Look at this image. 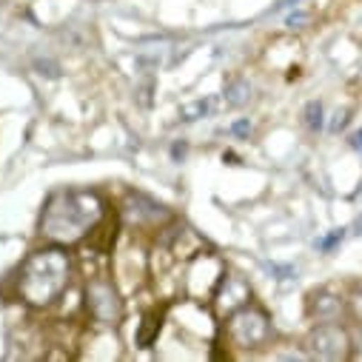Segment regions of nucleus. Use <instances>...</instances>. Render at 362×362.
Segmentation results:
<instances>
[{
  "instance_id": "3",
  "label": "nucleus",
  "mask_w": 362,
  "mask_h": 362,
  "mask_svg": "<svg viewBox=\"0 0 362 362\" xmlns=\"http://www.w3.org/2000/svg\"><path fill=\"white\" fill-rule=\"evenodd\" d=\"M226 337L240 351H257V348L268 345V339H271V317L262 308L248 303L228 317Z\"/></svg>"
},
{
  "instance_id": "14",
  "label": "nucleus",
  "mask_w": 362,
  "mask_h": 362,
  "mask_svg": "<svg viewBox=\"0 0 362 362\" xmlns=\"http://www.w3.org/2000/svg\"><path fill=\"white\" fill-rule=\"evenodd\" d=\"M348 314L362 325V291H356V294L348 300Z\"/></svg>"
},
{
  "instance_id": "13",
  "label": "nucleus",
  "mask_w": 362,
  "mask_h": 362,
  "mask_svg": "<svg viewBox=\"0 0 362 362\" xmlns=\"http://www.w3.org/2000/svg\"><path fill=\"white\" fill-rule=\"evenodd\" d=\"M342 237H345V231H342V228H337V231H331L328 237H322V240L317 243V248H320V251H331L334 245H339V243H342Z\"/></svg>"
},
{
  "instance_id": "8",
  "label": "nucleus",
  "mask_w": 362,
  "mask_h": 362,
  "mask_svg": "<svg viewBox=\"0 0 362 362\" xmlns=\"http://www.w3.org/2000/svg\"><path fill=\"white\" fill-rule=\"evenodd\" d=\"M345 308H348V300H342L339 294H331V291H314L308 297V314L317 322H334V320H339V314Z\"/></svg>"
},
{
  "instance_id": "15",
  "label": "nucleus",
  "mask_w": 362,
  "mask_h": 362,
  "mask_svg": "<svg viewBox=\"0 0 362 362\" xmlns=\"http://www.w3.org/2000/svg\"><path fill=\"white\" fill-rule=\"evenodd\" d=\"M308 21V15L305 12H294V15H288V21H286V26H291V29H303V23Z\"/></svg>"
},
{
  "instance_id": "16",
  "label": "nucleus",
  "mask_w": 362,
  "mask_h": 362,
  "mask_svg": "<svg viewBox=\"0 0 362 362\" xmlns=\"http://www.w3.org/2000/svg\"><path fill=\"white\" fill-rule=\"evenodd\" d=\"M345 123H348V112H342V115L337 112V120H334V126H331V132H339V129H342Z\"/></svg>"
},
{
  "instance_id": "11",
  "label": "nucleus",
  "mask_w": 362,
  "mask_h": 362,
  "mask_svg": "<svg viewBox=\"0 0 362 362\" xmlns=\"http://www.w3.org/2000/svg\"><path fill=\"white\" fill-rule=\"evenodd\" d=\"M248 98H251V86L245 80H237L226 88V103L228 106H243V103H248Z\"/></svg>"
},
{
  "instance_id": "2",
  "label": "nucleus",
  "mask_w": 362,
  "mask_h": 362,
  "mask_svg": "<svg viewBox=\"0 0 362 362\" xmlns=\"http://www.w3.org/2000/svg\"><path fill=\"white\" fill-rule=\"evenodd\" d=\"M69 277H71L69 254L57 245L40 248L21 265L18 294L23 297V303L46 308L63 297V291L69 288Z\"/></svg>"
},
{
  "instance_id": "5",
  "label": "nucleus",
  "mask_w": 362,
  "mask_h": 362,
  "mask_svg": "<svg viewBox=\"0 0 362 362\" xmlns=\"http://www.w3.org/2000/svg\"><path fill=\"white\" fill-rule=\"evenodd\" d=\"M354 348L351 334L334 320V322H320L308 334V351L317 359H348Z\"/></svg>"
},
{
  "instance_id": "6",
  "label": "nucleus",
  "mask_w": 362,
  "mask_h": 362,
  "mask_svg": "<svg viewBox=\"0 0 362 362\" xmlns=\"http://www.w3.org/2000/svg\"><path fill=\"white\" fill-rule=\"evenodd\" d=\"M251 303V288L248 283H243L240 277H228L223 274L217 280V291H214V308L220 317H231L234 311H240L243 305Z\"/></svg>"
},
{
  "instance_id": "1",
  "label": "nucleus",
  "mask_w": 362,
  "mask_h": 362,
  "mask_svg": "<svg viewBox=\"0 0 362 362\" xmlns=\"http://www.w3.org/2000/svg\"><path fill=\"white\" fill-rule=\"evenodd\" d=\"M106 214V203L95 192H60L40 217V234L57 245H69L92 234Z\"/></svg>"
},
{
  "instance_id": "10",
  "label": "nucleus",
  "mask_w": 362,
  "mask_h": 362,
  "mask_svg": "<svg viewBox=\"0 0 362 362\" xmlns=\"http://www.w3.org/2000/svg\"><path fill=\"white\" fill-rule=\"evenodd\" d=\"M211 109H214V100H194V103H189V106H183V109H180V120L194 123V120L206 117Z\"/></svg>"
},
{
  "instance_id": "9",
  "label": "nucleus",
  "mask_w": 362,
  "mask_h": 362,
  "mask_svg": "<svg viewBox=\"0 0 362 362\" xmlns=\"http://www.w3.org/2000/svg\"><path fill=\"white\" fill-rule=\"evenodd\" d=\"M160 325H163V314L160 311H148L143 317L140 328H137V337H134L137 348H151L154 339H157V334H160Z\"/></svg>"
},
{
  "instance_id": "12",
  "label": "nucleus",
  "mask_w": 362,
  "mask_h": 362,
  "mask_svg": "<svg viewBox=\"0 0 362 362\" xmlns=\"http://www.w3.org/2000/svg\"><path fill=\"white\" fill-rule=\"evenodd\" d=\"M305 126H308L311 132H320V129L325 126V120H322V103L311 100V103L305 106Z\"/></svg>"
},
{
  "instance_id": "7",
  "label": "nucleus",
  "mask_w": 362,
  "mask_h": 362,
  "mask_svg": "<svg viewBox=\"0 0 362 362\" xmlns=\"http://www.w3.org/2000/svg\"><path fill=\"white\" fill-rule=\"evenodd\" d=\"M126 214L132 217L134 226H160V223L171 220V214H168L160 203H154V200H148V197H143V194L129 197V209H126Z\"/></svg>"
},
{
  "instance_id": "18",
  "label": "nucleus",
  "mask_w": 362,
  "mask_h": 362,
  "mask_svg": "<svg viewBox=\"0 0 362 362\" xmlns=\"http://www.w3.org/2000/svg\"><path fill=\"white\" fill-rule=\"evenodd\" d=\"M351 146H354V148H356V151H362V129H359V132H354V134H351Z\"/></svg>"
},
{
  "instance_id": "19",
  "label": "nucleus",
  "mask_w": 362,
  "mask_h": 362,
  "mask_svg": "<svg viewBox=\"0 0 362 362\" xmlns=\"http://www.w3.org/2000/svg\"><path fill=\"white\" fill-rule=\"evenodd\" d=\"M354 345H356V348H359V354H362V328L356 331V339H354Z\"/></svg>"
},
{
  "instance_id": "4",
  "label": "nucleus",
  "mask_w": 362,
  "mask_h": 362,
  "mask_svg": "<svg viewBox=\"0 0 362 362\" xmlns=\"http://www.w3.org/2000/svg\"><path fill=\"white\" fill-rule=\"evenodd\" d=\"M86 311L98 325H117L123 320V300L112 280L92 277L86 283Z\"/></svg>"
},
{
  "instance_id": "17",
  "label": "nucleus",
  "mask_w": 362,
  "mask_h": 362,
  "mask_svg": "<svg viewBox=\"0 0 362 362\" xmlns=\"http://www.w3.org/2000/svg\"><path fill=\"white\" fill-rule=\"evenodd\" d=\"M234 132H237V134H248V132H251V123H248V120H240V123H234Z\"/></svg>"
},
{
  "instance_id": "20",
  "label": "nucleus",
  "mask_w": 362,
  "mask_h": 362,
  "mask_svg": "<svg viewBox=\"0 0 362 362\" xmlns=\"http://www.w3.org/2000/svg\"><path fill=\"white\" fill-rule=\"evenodd\" d=\"M223 160H228V163L234 165V163H237V154H231V151H228V154H223Z\"/></svg>"
}]
</instances>
